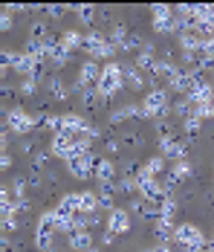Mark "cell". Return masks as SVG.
I'll return each mask as SVG.
<instances>
[{
	"label": "cell",
	"mask_w": 214,
	"mask_h": 252,
	"mask_svg": "<svg viewBox=\"0 0 214 252\" xmlns=\"http://www.w3.org/2000/svg\"><path fill=\"white\" fill-rule=\"evenodd\" d=\"M122 84H124V67H122V64L110 61L107 67H101V78H98V93H101L104 99L116 96V93L122 90Z\"/></svg>",
	"instance_id": "6da1fadb"
},
{
	"label": "cell",
	"mask_w": 214,
	"mask_h": 252,
	"mask_svg": "<svg viewBox=\"0 0 214 252\" xmlns=\"http://www.w3.org/2000/svg\"><path fill=\"white\" fill-rule=\"evenodd\" d=\"M174 241L183 250H200V247H206V235L194 226V223H180V226L174 229Z\"/></svg>",
	"instance_id": "7a4b0ae2"
},
{
	"label": "cell",
	"mask_w": 214,
	"mask_h": 252,
	"mask_svg": "<svg viewBox=\"0 0 214 252\" xmlns=\"http://www.w3.org/2000/svg\"><path fill=\"white\" fill-rule=\"evenodd\" d=\"M142 110H145V119H162L168 116V93L165 90H151L142 101Z\"/></svg>",
	"instance_id": "3957f363"
},
{
	"label": "cell",
	"mask_w": 214,
	"mask_h": 252,
	"mask_svg": "<svg viewBox=\"0 0 214 252\" xmlns=\"http://www.w3.org/2000/svg\"><path fill=\"white\" fill-rule=\"evenodd\" d=\"M6 125L12 133H18V136H26L32 127H38V119L32 116V113H26L24 107H12L9 113H6Z\"/></svg>",
	"instance_id": "277c9868"
},
{
	"label": "cell",
	"mask_w": 214,
	"mask_h": 252,
	"mask_svg": "<svg viewBox=\"0 0 214 252\" xmlns=\"http://www.w3.org/2000/svg\"><path fill=\"white\" fill-rule=\"evenodd\" d=\"M81 50L87 52V55H93V61L95 58H110L113 52H116V47L110 44V41H104V35L101 32H87L84 35V47Z\"/></svg>",
	"instance_id": "5b68a950"
},
{
	"label": "cell",
	"mask_w": 214,
	"mask_h": 252,
	"mask_svg": "<svg viewBox=\"0 0 214 252\" xmlns=\"http://www.w3.org/2000/svg\"><path fill=\"white\" fill-rule=\"evenodd\" d=\"M95 165H98V159L93 157V151L84 154V157H72V159H67V171H70L75 180H87L90 174H95Z\"/></svg>",
	"instance_id": "8992f818"
},
{
	"label": "cell",
	"mask_w": 214,
	"mask_h": 252,
	"mask_svg": "<svg viewBox=\"0 0 214 252\" xmlns=\"http://www.w3.org/2000/svg\"><path fill=\"white\" fill-rule=\"evenodd\" d=\"M136 183H139V194H142L145 200H165V186L156 180V177H148L145 171L136 174Z\"/></svg>",
	"instance_id": "52a82bcc"
},
{
	"label": "cell",
	"mask_w": 214,
	"mask_h": 252,
	"mask_svg": "<svg viewBox=\"0 0 214 252\" xmlns=\"http://www.w3.org/2000/svg\"><path fill=\"white\" fill-rule=\"evenodd\" d=\"M177 9L174 6H153V29L156 32H174L177 29Z\"/></svg>",
	"instance_id": "ba28073f"
},
{
	"label": "cell",
	"mask_w": 214,
	"mask_h": 252,
	"mask_svg": "<svg viewBox=\"0 0 214 252\" xmlns=\"http://www.w3.org/2000/svg\"><path fill=\"white\" fill-rule=\"evenodd\" d=\"M49 154H55V157H61V159H72L75 157V136L70 133H55L52 136V142H49Z\"/></svg>",
	"instance_id": "9c48e42d"
},
{
	"label": "cell",
	"mask_w": 214,
	"mask_h": 252,
	"mask_svg": "<svg viewBox=\"0 0 214 252\" xmlns=\"http://www.w3.org/2000/svg\"><path fill=\"white\" fill-rule=\"evenodd\" d=\"M98 78H101V67L90 58V61H84V64H81V73H78V81H75V90L98 87Z\"/></svg>",
	"instance_id": "30bf717a"
},
{
	"label": "cell",
	"mask_w": 214,
	"mask_h": 252,
	"mask_svg": "<svg viewBox=\"0 0 214 252\" xmlns=\"http://www.w3.org/2000/svg\"><path fill=\"white\" fill-rule=\"evenodd\" d=\"M185 99L197 107V104H203V101H209V99H214V87L206 81L203 76H197L194 78V84H191V90L185 93Z\"/></svg>",
	"instance_id": "8fae6325"
},
{
	"label": "cell",
	"mask_w": 214,
	"mask_h": 252,
	"mask_svg": "<svg viewBox=\"0 0 214 252\" xmlns=\"http://www.w3.org/2000/svg\"><path fill=\"white\" fill-rule=\"evenodd\" d=\"M61 130L70 133V136H84V133L90 130V122H87L84 116H78V113H64V119H61Z\"/></svg>",
	"instance_id": "7c38bea8"
},
{
	"label": "cell",
	"mask_w": 214,
	"mask_h": 252,
	"mask_svg": "<svg viewBox=\"0 0 214 252\" xmlns=\"http://www.w3.org/2000/svg\"><path fill=\"white\" fill-rule=\"evenodd\" d=\"M127 229H130V212H127V209H113V212L107 215V232L124 235Z\"/></svg>",
	"instance_id": "4fadbf2b"
},
{
	"label": "cell",
	"mask_w": 214,
	"mask_h": 252,
	"mask_svg": "<svg viewBox=\"0 0 214 252\" xmlns=\"http://www.w3.org/2000/svg\"><path fill=\"white\" fill-rule=\"evenodd\" d=\"M47 58H49V64H55V67H61V64L70 61V50L64 47L61 38H49L47 41Z\"/></svg>",
	"instance_id": "5bb4252c"
},
{
	"label": "cell",
	"mask_w": 214,
	"mask_h": 252,
	"mask_svg": "<svg viewBox=\"0 0 214 252\" xmlns=\"http://www.w3.org/2000/svg\"><path fill=\"white\" fill-rule=\"evenodd\" d=\"M159 148H162L165 159H177V162H183L185 154H188V145L180 142V139H159Z\"/></svg>",
	"instance_id": "9a60e30c"
},
{
	"label": "cell",
	"mask_w": 214,
	"mask_h": 252,
	"mask_svg": "<svg viewBox=\"0 0 214 252\" xmlns=\"http://www.w3.org/2000/svg\"><path fill=\"white\" fill-rule=\"evenodd\" d=\"M142 116H145L142 104H124V107H119V110L110 113V125H122V122H127V119H142Z\"/></svg>",
	"instance_id": "2e32d148"
},
{
	"label": "cell",
	"mask_w": 214,
	"mask_h": 252,
	"mask_svg": "<svg viewBox=\"0 0 214 252\" xmlns=\"http://www.w3.org/2000/svg\"><path fill=\"white\" fill-rule=\"evenodd\" d=\"M70 250L75 252H87V250H93V235H90V229H78V232H72L70 235Z\"/></svg>",
	"instance_id": "e0dca14e"
},
{
	"label": "cell",
	"mask_w": 214,
	"mask_h": 252,
	"mask_svg": "<svg viewBox=\"0 0 214 252\" xmlns=\"http://www.w3.org/2000/svg\"><path fill=\"white\" fill-rule=\"evenodd\" d=\"M58 212L61 215H81V191L78 194H64L61 197V203H58Z\"/></svg>",
	"instance_id": "ac0fdd59"
},
{
	"label": "cell",
	"mask_w": 214,
	"mask_h": 252,
	"mask_svg": "<svg viewBox=\"0 0 214 252\" xmlns=\"http://www.w3.org/2000/svg\"><path fill=\"white\" fill-rule=\"evenodd\" d=\"M95 180L98 183H116V165L110 159H98L95 165Z\"/></svg>",
	"instance_id": "d6986e66"
},
{
	"label": "cell",
	"mask_w": 214,
	"mask_h": 252,
	"mask_svg": "<svg viewBox=\"0 0 214 252\" xmlns=\"http://www.w3.org/2000/svg\"><path fill=\"white\" fill-rule=\"evenodd\" d=\"M47 87H49V96H52V99H58V101H64L67 96H70V87L61 81V76H49L47 78Z\"/></svg>",
	"instance_id": "ffe728a7"
},
{
	"label": "cell",
	"mask_w": 214,
	"mask_h": 252,
	"mask_svg": "<svg viewBox=\"0 0 214 252\" xmlns=\"http://www.w3.org/2000/svg\"><path fill=\"white\" fill-rule=\"evenodd\" d=\"M153 47L151 44H145V50L142 52H136V70H142V73H151L153 70Z\"/></svg>",
	"instance_id": "44dd1931"
},
{
	"label": "cell",
	"mask_w": 214,
	"mask_h": 252,
	"mask_svg": "<svg viewBox=\"0 0 214 252\" xmlns=\"http://www.w3.org/2000/svg\"><path fill=\"white\" fill-rule=\"evenodd\" d=\"M104 96L98 93V87H87V90H81V101H84V107L87 110H98L101 104H104Z\"/></svg>",
	"instance_id": "7402d4cb"
},
{
	"label": "cell",
	"mask_w": 214,
	"mask_h": 252,
	"mask_svg": "<svg viewBox=\"0 0 214 252\" xmlns=\"http://www.w3.org/2000/svg\"><path fill=\"white\" fill-rule=\"evenodd\" d=\"M124 78H127V84H130L133 90H142L145 84L151 81V78L145 76L142 70H136V67H124Z\"/></svg>",
	"instance_id": "603a6c76"
},
{
	"label": "cell",
	"mask_w": 214,
	"mask_h": 252,
	"mask_svg": "<svg viewBox=\"0 0 214 252\" xmlns=\"http://www.w3.org/2000/svg\"><path fill=\"white\" fill-rule=\"evenodd\" d=\"M61 41H64V47L67 50H78V47H84V35L78 32V29H67V32H61Z\"/></svg>",
	"instance_id": "cb8c5ba5"
},
{
	"label": "cell",
	"mask_w": 214,
	"mask_h": 252,
	"mask_svg": "<svg viewBox=\"0 0 214 252\" xmlns=\"http://www.w3.org/2000/svg\"><path fill=\"white\" fill-rule=\"evenodd\" d=\"M61 119H64V116L44 113V116H38V127H44V130H52V133H61Z\"/></svg>",
	"instance_id": "d4e9b609"
},
{
	"label": "cell",
	"mask_w": 214,
	"mask_h": 252,
	"mask_svg": "<svg viewBox=\"0 0 214 252\" xmlns=\"http://www.w3.org/2000/svg\"><path fill=\"white\" fill-rule=\"evenodd\" d=\"M95 212H98V194L81 191V215H95Z\"/></svg>",
	"instance_id": "484cf974"
},
{
	"label": "cell",
	"mask_w": 214,
	"mask_h": 252,
	"mask_svg": "<svg viewBox=\"0 0 214 252\" xmlns=\"http://www.w3.org/2000/svg\"><path fill=\"white\" fill-rule=\"evenodd\" d=\"M127 38H130V32H127V26L124 24H116L113 26V32H110V44H113V47H124V44H127Z\"/></svg>",
	"instance_id": "4316f807"
},
{
	"label": "cell",
	"mask_w": 214,
	"mask_h": 252,
	"mask_svg": "<svg viewBox=\"0 0 214 252\" xmlns=\"http://www.w3.org/2000/svg\"><path fill=\"white\" fill-rule=\"evenodd\" d=\"M162 168H165V157H162V154H159V157H151V159L142 165V171H145L148 177H156Z\"/></svg>",
	"instance_id": "83f0119b"
},
{
	"label": "cell",
	"mask_w": 214,
	"mask_h": 252,
	"mask_svg": "<svg viewBox=\"0 0 214 252\" xmlns=\"http://www.w3.org/2000/svg\"><path fill=\"white\" fill-rule=\"evenodd\" d=\"M72 12H75V18H78L81 24H95V6H87V3H81V6H75Z\"/></svg>",
	"instance_id": "f1b7e54d"
},
{
	"label": "cell",
	"mask_w": 214,
	"mask_h": 252,
	"mask_svg": "<svg viewBox=\"0 0 214 252\" xmlns=\"http://www.w3.org/2000/svg\"><path fill=\"white\" fill-rule=\"evenodd\" d=\"M116 191H122V194H133V191H139L136 177H122V180H116Z\"/></svg>",
	"instance_id": "f546056e"
},
{
	"label": "cell",
	"mask_w": 214,
	"mask_h": 252,
	"mask_svg": "<svg viewBox=\"0 0 214 252\" xmlns=\"http://www.w3.org/2000/svg\"><path fill=\"white\" fill-rule=\"evenodd\" d=\"M171 174H174V177H177V180H180V183H183V180H188V177L194 174V165H191V162H185V159H183V162H177V165L171 168Z\"/></svg>",
	"instance_id": "4dcf8cb0"
},
{
	"label": "cell",
	"mask_w": 214,
	"mask_h": 252,
	"mask_svg": "<svg viewBox=\"0 0 214 252\" xmlns=\"http://www.w3.org/2000/svg\"><path fill=\"white\" fill-rule=\"evenodd\" d=\"M156 238H159V244H165L174 238V226H171V220H156Z\"/></svg>",
	"instance_id": "1f68e13d"
},
{
	"label": "cell",
	"mask_w": 214,
	"mask_h": 252,
	"mask_svg": "<svg viewBox=\"0 0 214 252\" xmlns=\"http://www.w3.org/2000/svg\"><path fill=\"white\" fill-rule=\"evenodd\" d=\"M194 116H200V119H214V99L197 104V107H194Z\"/></svg>",
	"instance_id": "d6a6232c"
},
{
	"label": "cell",
	"mask_w": 214,
	"mask_h": 252,
	"mask_svg": "<svg viewBox=\"0 0 214 252\" xmlns=\"http://www.w3.org/2000/svg\"><path fill=\"white\" fill-rule=\"evenodd\" d=\"M174 212H177V203L171 200V197H165L162 206H159V220H171V218H174Z\"/></svg>",
	"instance_id": "836d02e7"
},
{
	"label": "cell",
	"mask_w": 214,
	"mask_h": 252,
	"mask_svg": "<svg viewBox=\"0 0 214 252\" xmlns=\"http://www.w3.org/2000/svg\"><path fill=\"white\" fill-rule=\"evenodd\" d=\"M174 113H177V116H183V119H188V116H194V104H191L188 99L177 101V104H174Z\"/></svg>",
	"instance_id": "e575fe53"
},
{
	"label": "cell",
	"mask_w": 214,
	"mask_h": 252,
	"mask_svg": "<svg viewBox=\"0 0 214 252\" xmlns=\"http://www.w3.org/2000/svg\"><path fill=\"white\" fill-rule=\"evenodd\" d=\"M183 127H185V133L194 136V133L203 127V119H200V116H188V119H183Z\"/></svg>",
	"instance_id": "d590c367"
},
{
	"label": "cell",
	"mask_w": 214,
	"mask_h": 252,
	"mask_svg": "<svg viewBox=\"0 0 214 252\" xmlns=\"http://www.w3.org/2000/svg\"><path fill=\"white\" fill-rule=\"evenodd\" d=\"M47 162H49V154H47V151L35 154V157H32V171H41V168H44Z\"/></svg>",
	"instance_id": "8d00e7d4"
},
{
	"label": "cell",
	"mask_w": 214,
	"mask_h": 252,
	"mask_svg": "<svg viewBox=\"0 0 214 252\" xmlns=\"http://www.w3.org/2000/svg\"><path fill=\"white\" fill-rule=\"evenodd\" d=\"M122 145H127V148H136V145H142V133H136V130H133V133H127V136L122 139Z\"/></svg>",
	"instance_id": "74e56055"
},
{
	"label": "cell",
	"mask_w": 214,
	"mask_h": 252,
	"mask_svg": "<svg viewBox=\"0 0 214 252\" xmlns=\"http://www.w3.org/2000/svg\"><path fill=\"white\" fill-rule=\"evenodd\" d=\"M162 186H165V194L171 197V191H174V189L180 186V180H177V177H174L171 171H168V174H165V180H162Z\"/></svg>",
	"instance_id": "f35d334b"
},
{
	"label": "cell",
	"mask_w": 214,
	"mask_h": 252,
	"mask_svg": "<svg viewBox=\"0 0 214 252\" xmlns=\"http://www.w3.org/2000/svg\"><path fill=\"white\" fill-rule=\"evenodd\" d=\"M12 191H15V197H24V194H26V180H24V177L12 180Z\"/></svg>",
	"instance_id": "ab89813d"
},
{
	"label": "cell",
	"mask_w": 214,
	"mask_h": 252,
	"mask_svg": "<svg viewBox=\"0 0 214 252\" xmlns=\"http://www.w3.org/2000/svg\"><path fill=\"white\" fill-rule=\"evenodd\" d=\"M35 87H38V84H35V78H24V81H21V93H24V96H32V93H35Z\"/></svg>",
	"instance_id": "60d3db41"
},
{
	"label": "cell",
	"mask_w": 214,
	"mask_h": 252,
	"mask_svg": "<svg viewBox=\"0 0 214 252\" xmlns=\"http://www.w3.org/2000/svg\"><path fill=\"white\" fill-rule=\"evenodd\" d=\"M0 29H3V32L12 29V12H3V15H0Z\"/></svg>",
	"instance_id": "b9f144b4"
},
{
	"label": "cell",
	"mask_w": 214,
	"mask_h": 252,
	"mask_svg": "<svg viewBox=\"0 0 214 252\" xmlns=\"http://www.w3.org/2000/svg\"><path fill=\"white\" fill-rule=\"evenodd\" d=\"M64 12H67V6H49V9H47V15H49V18H61Z\"/></svg>",
	"instance_id": "7bdbcfd3"
},
{
	"label": "cell",
	"mask_w": 214,
	"mask_h": 252,
	"mask_svg": "<svg viewBox=\"0 0 214 252\" xmlns=\"http://www.w3.org/2000/svg\"><path fill=\"white\" fill-rule=\"evenodd\" d=\"M21 151H24V154H32V151H35V142H32L29 136H24V139H21Z\"/></svg>",
	"instance_id": "ee69618b"
},
{
	"label": "cell",
	"mask_w": 214,
	"mask_h": 252,
	"mask_svg": "<svg viewBox=\"0 0 214 252\" xmlns=\"http://www.w3.org/2000/svg\"><path fill=\"white\" fill-rule=\"evenodd\" d=\"M122 148V139H107V151L110 154H116Z\"/></svg>",
	"instance_id": "f6af8a7d"
},
{
	"label": "cell",
	"mask_w": 214,
	"mask_h": 252,
	"mask_svg": "<svg viewBox=\"0 0 214 252\" xmlns=\"http://www.w3.org/2000/svg\"><path fill=\"white\" fill-rule=\"evenodd\" d=\"M15 209H18V212L29 209V200H26V197H15Z\"/></svg>",
	"instance_id": "bcb514c9"
},
{
	"label": "cell",
	"mask_w": 214,
	"mask_h": 252,
	"mask_svg": "<svg viewBox=\"0 0 214 252\" xmlns=\"http://www.w3.org/2000/svg\"><path fill=\"white\" fill-rule=\"evenodd\" d=\"M145 252H171V247L168 244H153L151 250H145Z\"/></svg>",
	"instance_id": "7dc6e473"
},
{
	"label": "cell",
	"mask_w": 214,
	"mask_h": 252,
	"mask_svg": "<svg viewBox=\"0 0 214 252\" xmlns=\"http://www.w3.org/2000/svg\"><path fill=\"white\" fill-rule=\"evenodd\" d=\"M0 168H12V157H9V154L0 157Z\"/></svg>",
	"instance_id": "c3c4849f"
},
{
	"label": "cell",
	"mask_w": 214,
	"mask_h": 252,
	"mask_svg": "<svg viewBox=\"0 0 214 252\" xmlns=\"http://www.w3.org/2000/svg\"><path fill=\"white\" fill-rule=\"evenodd\" d=\"M101 241L110 247V244H116V235H113V232H104V238H101Z\"/></svg>",
	"instance_id": "681fc988"
},
{
	"label": "cell",
	"mask_w": 214,
	"mask_h": 252,
	"mask_svg": "<svg viewBox=\"0 0 214 252\" xmlns=\"http://www.w3.org/2000/svg\"><path fill=\"white\" fill-rule=\"evenodd\" d=\"M3 226H6V229H18V220H15V218H6V220H3Z\"/></svg>",
	"instance_id": "f907efd6"
},
{
	"label": "cell",
	"mask_w": 214,
	"mask_h": 252,
	"mask_svg": "<svg viewBox=\"0 0 214 252\" xmlns=\"http://www.w3.org/2000/svg\"><path fill=\"white\" fill-rule=\"evenodd\" d=\"M87 252H101V250H95V247H93V250H87Z\"/></svg>",
	"instance_id": "816d5d0a"
},
{
	"label": "cell",
	"mask_w": 214,
	"mask_h": 252,
	"mask_svg": "<svg viewBox=\"0 0 214 252\" xmlns=\"http://www.w3.org/2000/svg\"><path fill=\"white\" fill-rule=\"evenodd\" d=\"M212 78H214V67H212Z\"/></svg>",
	"instance_id": "f5cc1de1"
}]
</instances>
